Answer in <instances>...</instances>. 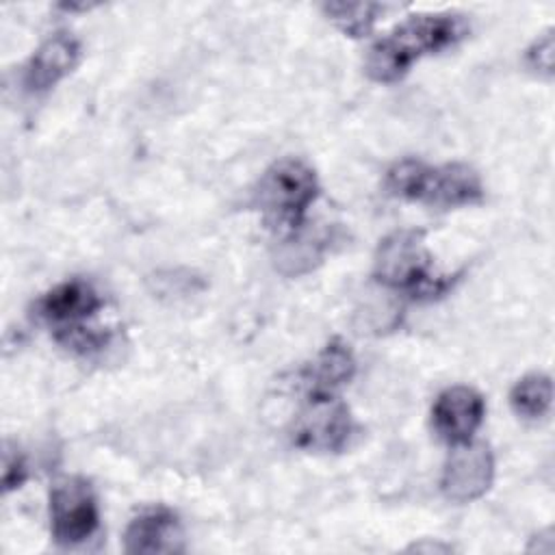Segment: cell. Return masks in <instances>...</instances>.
I'll return each mask as SVG.
<instances>
[{"label":"cell","instance_id":"3957f363","mask_svg":"<svg viewBox=\"0 0 555 555\" xmlns=\"http://www.w3.org/2000/svg\"><path fill=\"white\" fill-rule=\"evenodd\" d=\"M102 306L100 293L87 280L74 278L41 295L35 304V312L63 347L89 356L104 349L113 336L108 330L89 325Z\"/></svg>","mask_w":555,"mask_h":555},{"label":"cell","instance_id":"2e32d148","mask_svg":"<svg viewBox=\"0 0 555 555\" xmlns=\"http://www.w3.org/2000/svg\"><path fill=\"white\" fill-rule=\"evenodd\" d=\"M26 477H28V468H26L24 455L17 449L7 447V451H4V470H2L4 492H13V490L22 488Z\"/></svg>","mask_w":555,"mask_h":555},{"label":"cell","instance_id":"6da1fadb","mask_svg":"<svg viewBox=\"0 0 555 555\" xmlns=\"http://www.w3.org/2000/svg\"><path fill=\"white\" fill-rule=\"evenodd\" d=\"M468 30L466 15L455 11L410 15L371 46L364 65L366 74L375 82H395L423 56L453 48Z\"/></svg>","mask_w":555,"mask_h":555},{"label":"cell","instance_id":"9a60e30c","mask_svg":"<svg viewBox=\"0 0 555 555\" xmlns=\"http://www.w3.org/2000/svg\"><path fill=\"white\" fill-rule=\"evenodd\" d=\"M555 43H553V30H544L540 37L533 39V43L525 52V63L529 69H533L540 76L551 78L553 76V61H555Z\"/></svg>","mask_w":555,"mask_h":555},{"label":"cell","instance_id":"52a82bcc","mask_svg":"<svg viewBox=\"0 0 555 555\" xmlns=\"http://www.w3.org/2000/svg\"><path fill=\"white\" fill-rule=\"evenodd\" d=\"M353 434L349 405L336 392H308V403L293 427V442L314 453L343 451Z\"/></svg>","mask_w":555,"mask_h":555},{"label":"cell","instance_id":"7a4b0ae2","mask_svg":"<svg viewBox=\"0 0 555 555\" xmlns=\"http://www.w3.org/2000/svg\"><path fill=\"white\" fill-rule=\"evenodd\" d=\"M390 195L436 208L473 206L483 199V182L466 163L427 165L416 158H403L386 171Z\"/></svg>","mask_w":555,"mask_h":555},{"label":"cell","instance_id":"ba28073f","mask_svg":"<svg viewBox=\"0 0 555 555\" xmlns=\"http://www.w3.org/2000/svg\"><path fill=\"white\" fill-rule=\"evenodd\" d=\"M494 479V457L486 442L468 440L462 444H453L449 453L440 490L453 503H470L483 496Z\"/></svg>","mask_w":555,"mask_h":555},{"label":"cell","instance_id":"4fadbf2b","mask_svg":"<svg viewBox=\"0 0 555 555\" xmlns=\"http://www.w3.org/2000/svg\"><path fill=\"white\" fill-rule=\"evenodd\" d=\"M553 401V384L546 373H529L520 377L512 392L509 405L512 410L527 421H538L548 414Z\"/></svg>","mask_w":555,"mask_h":555},{"label":"cell","instance_id":"5bb4252c","mask_svg":"<svg viewBox=\"0 0 555 555\" xmlns=\"http://www.w3.org/2000/svg\"><path fill=\"white\" fill-rule=\"evenodd\" d=\"M321 9L347 37H364L373 30L388 7L379 2H325Z\"/></svg>","mask_w":555,"mask_h":555},{"label":"cell","instance_id":"7c38bea8","mask_svg":"<svg viewBox=\"0 0 555 555\" xmlns=\"http://www.w3.org/2000/svg\"><path fill=\"white\" fill-rule=\"evenodd\" d=\"M356 373V358L347 343L332 338L304 371L308 392H336Z\"/></svg>","mask_w":555,"mask_h":555},{"label":"cell","instance_id":"5b68a950","mask_svg":"<svg viewBox=\"0 0 555 555\" xmlns=\"http://www.w3.org/2000/svg\"><path fill=\"white\" fill-rule=\"evenodd\" d=\"M319 191L314 169L297 156H284L262 173L256 189V204L271 228L293 232L304 223Z\"/></svg>","mask_w":555,"mask_h":555},{"label":"cell","instance_id":"8992f818","mask_svg":"<svg viewBox=\"0 0 555 555\" xmlns=\"http://www.w3.org/2000/svg\"><path fill=\"white\" fill-rule=\"evenodd\" d=\"M100 525L98 499L80 475H63L50 488V531L59 546L89 540Z\"/></svg>","mask_w":555,"mask_h":555},{"label":"cell","instance_id":"8fae6325","mask_svg":"<svg viewBox=\"0 0 555 555\" xmlns=\"http://www.w3.org/2000/svg\"><path fill=\"white\" fill-rule=\"evenodd\" d=\"M124 551L130 555L184 551V538L178 516L160 505L139 512L126 527Z\"/></svg>","mask_w":555,"mask_h":555},{"label":"cell","instance_id":"277c9868","mask_svg":"<svg viewBox=\"0 0 555 555\" xmlns=\"http://www.w3.org/2000/svg\"><path fill=\"white\" fill-rule=\"evenodd\" d=\"M373 278L414 299L442 295L453 280L434 273V260L425 247V232L414 228L395 230L384 236L375 249Z\"/></svg>","mask_w":555,"mask_h":555},{"label":"cell","instance_id":"30bf717a","mask_svg":"<svg viewBox=\"0 0 555 555\" xmlns=\"http://www.w3.org/2000/svg\"><path fill=\"white\" fill-rule=\"evenodd\" d=\"M80 61V41L65 30L50 35L26 61L22 85L28 93H43L61 82Z\"/></svg>","mask_w":555,"mask_h":555},{"label":"cell","instance_id":"9c48e42d","mask_svg":"<svg viewBox=\"0 0 555 555\" xmlns=\"http://www.w3.org/2000/svg\"><path fill=\"white\" fill-rule=\"evenodd\" d=\"M486 414L483 397L470 386H451L442 390L431 408V423L436 434L447 444H462L473 440Z\"/></svg>","mask_w":555,"mask_h":555}]
</instances>
